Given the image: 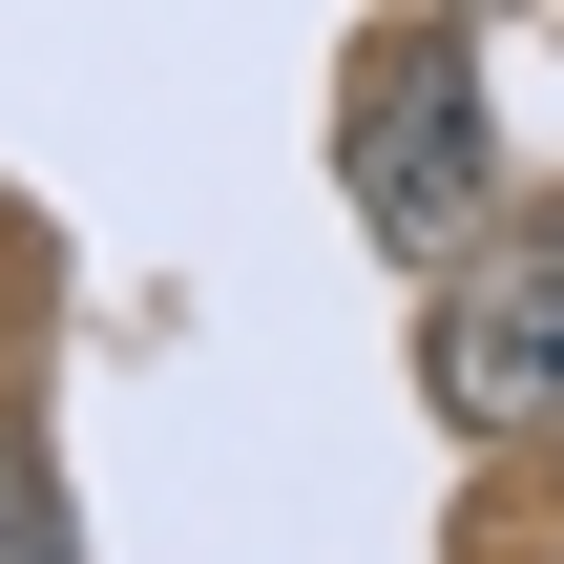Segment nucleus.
<instances>
[{
	"mask_svg": "<svg viewBox=\"0 0 564 564\" xmlns=\"http://www.w3.org/2000/svg\"><path fill=\"white\" fill-rule=\"evenodd\" d=\"M356 209H377L398 272L460 251V209H481V63H460V42H398V63H377V105H356Z\"/></svg>",
	"mask_w": 564,
	"mask_h": 564,
	"instance_id": "nucleus-2",
	"label": "nucleus"
},
{
	"mask_svg": "<svg viewBox=\"0 0 564 564\" xmlns=\"http://www.w3.org/2000/svg\"><path fill=\"white\" fill-rule=\"evenodd\" d=\"M419 398H440V440H564V209H544V230H460V251H440Z\"/></svg>",
	"mask_w": 564,
	"mask_h": 564,
	"instance_id": "nucleus-1",
	"label": "nucleus"
},
{
	"mask_svg": "<svg viewBox=\"0 0 564 564\" xmlns=\"http://www.w3.org/2000/svg\"><path fill=\"white\" fill-rule=\"evenodd\" d=\"M0 564H84V502H63V440H42V398H0Z\"/></svg>",
	"mask_w": 564,
	"mask_h": 564,
	"instance_id": "nucleus-3",
	"label": "nucleus"
}]
</instances>
